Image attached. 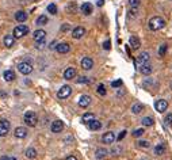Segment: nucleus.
<instances>
[{
    "label": "nucleus",
    "mask_w": 172,
    "mask_h": 160,
    "mask_svg": "<svg viewBox=\"0 0 172 160\" xmlns=\"http://www.w3.org/2000/svg\"><path fill=\"white\" fill-rule=\"evenodd\" d=\"M164 26H165V21H164L161 16H153V18H151V21H149V29H151L152 31L161 30Z\"/></svg>",
    "instance_id": "obj_1"
},
{
    "label": "nucleus",
    "mask_w": 172,
    "mask_h": 160,
    "mask_svg": "<svg viewBox=\"0 0 172 160\" xmlns=\"http://www.w3.org/2000/svg\"><path fill=\"white\" fill-rule=\"evenodd\" d=\"M23 121L26 125L34 128V126H37V124H38V117H37V114L34 111H26L23 115Z\"/></svg>",
    "instance_id": "obj_2"
},
{
    "label": "nucleus",
    "mask_w": 172,
    "mask_h": 160,
    "mask_svg": "<svg viewBox=\"0 0 172 160\" xmlns=\"http://www.w3.org/2000/svg\"><path fill=\"white\" fill-rule=\"evenodd\" d=\"M29 30H30V29H29L27 25H18L14 29L12 35L15 37V38H22V37L29 34Z\"/></svg>",
    "instance_id": "obj_3"
},
{
    "label": "nucleus",
    "mask_w": 172,
    "mask_h": 160,
    "mask_svg": "<svg viewBox=\"0 0 172 160\" xmlns=\"http://www.w3.org/2000/svg\"><path fill=\"white\" fill-rule=\"evenodd\" d=\"M18 71H19L22 75H29V73H31V72H33V65H31V62H29V61L19 62V64H18Z\"/></svg>",
    "instance_id": "obj_4"
},
{
    "label": "nucleus",
    "mask_w": 172,
    "mask_h": 160,
    "mask_svg": "<svg viewBox=\"0 0 172 160\" xmlns=\"http://www.w3.org/2000/svg\"><path fill=\"white\" fill-rule=\"evenodd\" d=\"M70 94H72V87L65 84V85H62V87L58 90L57 96H58L60 99H66V98H69V96H70Z\"/></svg>",
    "instance_id": "obj_5"
},
{
    "label": "nucleus",
    "mask_w": 172,
    "mask_h": 160,
    "mask_svg": "<svg viewBox=\"0 0 172 160\" xmlns=\"http://www.w3.org/2000/svg\"><path fill=\"white\" fill-rule=\"evenodd\" d=\"M11 128V122L8 120H2L0 121V137L7 136V133L10 132Z\"/></svg>",
    "instance_id": "obj_6"
},
{
    "label": "nucleus",
    "mask_w": 172,
    "mask_h": 160,
    "mask_svg": "<svg viewBox=\"0 0 172 160\" xmlns=\"http://www.w3.org/2000/svg\"><path fill=\"white\" fill-rule=\"evenodd\" d=\"M155 109H156V111H159V113H164V111L168 109V102H167L165 99H159V100H156Z\"/></svg>",
    "instance_id": "obj_7"
},
{
    "label": "nucleus",
    "mask_w": 172,
    "mask_h": 160,
    "mask_svg": "<svg viewBox=\"0 0 172 160\" xmlns=\"http://www.w3.org/2000/svg\"><path fill=\"white\" fill-rule=\"evenodd\" d=\"M45 37H46V31L42 30V29H38L33 33V39L35 42H41V41H45Z\"/></svg>",
    "instance_id": "obj_8"
},
{
    "label": "nucleus",
    "mask_w": 172,
    "mask_h": 160,
    "mask_svg": "<svg viewBox=\"0 0 172 160\" xmlns=\"http://www.w3.org/2000/svg\"><path fill=\"white\" fill-rule=\"evenodd\" d=\"M149 60H151V56H149L148 52H143L140 56L137 57V64L138 65H144V64H148Z\"/></svg>",
    "instance_id": "obj_9"
},
{
    "label": "nucleus",
    "mask_w": 172,
    "mask_h": 160,
    "mask_svg": "<svg viewBox=\"0 0 172 160\" xmlns=\"http://www.w3.org/2000/svg\"><path fill=\"white\" fill-rule=\"evenodd\" d=\"M62 129H64V122L60 121V120L54 121L53 124H52V126H50V130H52L53 133H61Z\"/></svg>",
    "instance_id": "obj_10"
},
{
    "label": "nucleus",
    "mask_w": 172,
    "mask_h": 160,
    "mask_svg": "<svg viewBox=\"0 0 172 160\" xmlns=\"http://www.w3.org/2000/svg\"><path fill=\"white\" fill-rule=\"evenodd\" d=\"M14 135L16 139H26V137H27V129L23 128V126H18V128L14 130Z\"/></svg>",
    "instance_id": "obj_11"
},
{
    "label": "nucleus",
    "mask_w": 172,
    "mask_h": 160,
    "mask_svg": "<svg viewBox=\"0 0 172 160\" xmlns=\"http://www.w3.org/2000/svg\"><path fill=\"white\" fill-rule=\"evenodd\" d=\"M56 50H57L60 54H65L70 50V46H69V43H66V42L57 43V45H56Z\"/></svg>",
    "instance_id": "obj_12"
},
{
    "label": "nucleus",
    "mask_w": 172,
    "mask_h": 160,
    "mask_svg": "<svg viewBox=\"0 0 172 160\" xmlns=\"http://www.w3.org/2000/svg\"><path fill=\"white\" fill-rule=\"evenodd\" d=\"M84 34H85V29L81 27V26H77V27H75L73 31H72V37H73L75 39H80Z\"/></svg>",
    "instance_id": "obj_13"
},
{
    "label": "nucleus",
    "mask_w": 172,
    "mask_h": 160,
    "mask_svg": "<svg viewBox=\"0 0 172 160\" xmlns=\"http://www.w3.org/2000/svg\"><path fill=\"white\" fill-rule=\"evenodd\" d=\"M102 141L104 144H113L115 141V133H113V132L104 133V135L102 136Z\"/></svg>",
    "instance_id": "obj_14"
},
{
    "label": "nucleus",
    "mask_w": 172,
    "mask_h": 160,
    "mask_svg": "<svg viewBox=\"0 0 172 160\" xmlns=\"http://www.w3.org/2000/svg\"><path fill=\"white\" fill-rule=\"evenodd\" d=\"M92 66H93V60L91 57H84L81 60V68L83 69L89 71V69H92Z\"/></svg>",
    "instance_id": "obj_15"
},
{
    "label": "nucleus",
    "mask_w": 172,
    "mask_h": 160,
    "mask_svg": "<svg viewBox=\"0 0 172 160\" xmlns=\"http://www.w3.org/2000/svg\"><path fill=\"white\" fill-rule=\"evenodd\" d=\"M129 43H130V46H132L134 50L140 49V46H141V41H140V38H138V37H136V35H132V37H130Z\"/></svg>",
    "instance_id": "obj_16"
},
{
    "label": "nucleus",
    "mask_w": 172,
    "mask_h": 160,
    "mask_svg": "<svg viewBox=\"0 0 172 160\" xmlns=\"http://www.w3.org/2000/svg\"><path fill=\"white\" fill-rule=\"evenodd\" d=\"M89 103H91V96L89 95H81L80 99H79V106L80 107H88Z\"/></svg>",
    "instance_id": "obj_17"
},
{
    "label": "nucleus",
    "mask_w": 172,
    "mask_h": 160,
    "mask_svg": "<svg viewBox=\"0 0 172 160\" xmlns=\"http://www.w3.org/2000/svg\"><path fill=\"white\" fill-rule=\"evenodd\" d=\"M75 76H76V69H75V68L69 66V68L65 69V72H64V79H66V80H72V79H75Z\"/></svg>",
    "instance_id": "obj_18"
},
{
    "label": "nucleus",
    "mask_w": 172,
    "mask_h": 160,
    "mask_svg": "<svg viewBox=\"0 0 172 160\" xmlns=\"http://www.w3.org/2000/svg\"><path fill=\"white\" fill-rule=\"evenodd\" d=\"M3 42H4V46L7 48H12L14 43H15V37L11 35V34H7L4 37V39H3Z\"/></svg>",
    "instance_id": "obj_19"
},
{
    "label": "nucleus",
    "mask_w": 172,
    "mask_h": 160,
    "mask_svg": "<svg viewBox=\"0 0 172 160\" xmlns=\"http://www.w3.org/2000/svg\"><path fill=\"white\" fill-rule=\"evenodd\" d=\"M107 155H108V151L106 149V148H98V149H96V152H95V158L98 159V160L104 159Z\"/></svg>",
    "instance_id": "obj_20"
},
{
    "label": "nucleus",
    "mask_w": 172,
    "mask_h": 160,
    "mask_svg": "<svg viewBox=\"0 0 172 160\" xmlns=\"http://www.w3.org/2000/svg\"><path fill=\"white\" fill-rule=\"evenodd\" d=\"M152 71H153V68H152V65L149 64V62H148V64H144V65L140 66V72L143 73V75H147V76L151 75Z\"/></svg>",
    "instance_id": "obj_21"
},
{
    "label": "nucleus",
    "mask_w": 172,
    "mask_h": 160,
    "mask_svg": "<svg viewBox=\"0 0 172 160\" xmlns=\"http://www.w3.org/2000/svg\"><path fill=\"white\" fill-rule=\"evenodd\" d=\"M81 12H83L84 15H91L92 14V4L91 3H83V6H81Z\"/></svg>",
    "instance_id": "obj_22"
},
{
    "label": "nucleus",
    "mask_w": 172,
    "mask_h": 160,
    "mask_svg": "<svg viewBox=\"0 0 172 160\" xmlns=\"http://www.w3.org/2000/svg\"><path fill=\"white\" fill-rule=\"evenodd\" d=\"M88 128L91 129V130H99L100 128H102V122L98 121V120H92L88 124Z\"/></svg>",
    "instance_id": "obj_23"
},
{
    "label": "nucleus",
    "mask_w": 172,
    "mask_h": 160,
    "mask_svg": "<svg viewBox=\"0 0 172 160\" xmlns=\"http://www.w3.org/2000/svg\"><path fill=\"white\" fill-rule=\"evenodd\" d=\"M153 152H155V155H164V152H165V145L164 144H157L155 148H153Z\"/></svg>",
    "instance_id": "obj_24"
},
{
    "label": "nucleus",
    "mask_w": 172,
    "mask_h": 160,
    "mask_svg": "<svg viewBox=\"0 0 172 160\" xmlns=\"http://www.w3.org/2000/svg\"><path fill=\"white\" fill-rule=\"evenodd\" d=\"M3 77H4L6 81H12V80H15V72H14V71H11V69H8V71H6V72L3 73Z\"/></svg>",
    "instance_id": "obj_25"
},
{
    "label": "nucleus",
    "mask_w": 172,
    "mask_h": 160,
    "mask_svg": "<svg viewBox=\"0 0 172 160\" xmlns=\"http://www.w3.org/2000/svg\"><path fill=\"white\" fill-rule=\"evenodd\" d=\"M15 19L18 22H26L27 21V14H26L25 11H18V12L15 14Z\"/></svg>",
    "instance_id": "obj_26"
},
{
    "label": "nucleus",
    "mask_w": 172,
    "mask_h": 160,
    "mask_svg": "<svg viewBox=\"0 0 172 160\" xmlns=\"http://www.w3.org/2000/svg\"><path fill=\"white\" fill-rule=\"evenodd\" d=\"M25 155H26V158H27V159H35L38 153H37V151L34 149V148H27L26 152H25Z\"/></svg>",
    "instance_id": "obj_27"
},
{
    "label": "nucleus",
    "mask_w": 172,
    "mask_h": 160,
    "mask_svg": "<svg viewBox=\"0 0 172 160\" xmlns=\"http://www.w3.org/2000/svg\"><path fill=\"white\" fill-rule=\"evenodd\" d=\"M144 109L145 107H144L143 103H134V105L132 106V111L134 114H140L141 111H144Z\"/></svg>",
    "instance_id": "obj_28"
},
{
    "label": "nucleus",
    "mask_w": 172,
    "mask_h": 160,
    "mask_svg": "<svg viewBox=\"0 0 172 160\" xmlns=\"http://www.w3.org/2000/svg\"><path fill=\"white\" fill-rule=\"evenodd\" d=\"M92 120H95V115H93L92 113H85L83 115V118H81V121H83L84 124H89Z\"/></svg>",
    "instance_id": "obj_29"
},
{
    "label": "nucleus",
    "mask_w": 172,
    "mask_h": 160,
    "mask_svg": "<svg viewBox=\"0 0 172 160\" xmlns=\"http://www.w3.org/2000/svg\"><path fill=\"white\" fill-rule=\"evenodd\" d=\"M141 122H143V126H147V128H148V126H152L155 121H153L152 117H145V118H143V121H141Z\"/></svg>",
    "instance_id": "obj_30"
},
{
    "label": "nucleus",
    "mask_w": 172,
    "mask_h": 160,
    "mask_svg": "<svg viewBox=\"0 0 172 160\" xmlns=\"http://www.w3.org/2000/svg\"><path fill=\"white\" fill-rule=\"evenodd\" d=\"M48 11H49L52 15H56V14H57V6H56L54 3H50V4L48 6Z\"/></svg>",
    "instance_id": "obj_31"
},
{
    "label": "nucleus",
    "mask_w": 172,
    "mask_h": 160,
    "mask_svg": "<svg viewBox=\"0 0 172 160\" xmlns=\"http://www.w3.org/2000/svg\"><path fill=\"white\" fill-rule=\"evenodd\" d=\"M165 53H167V43H163V45L159 48V56L160 57H164Z\"/></svg>",
    "instance_id": "obj_32"
},
{
    "label": "nucleus",
    "mask_w": 172,
    "mask_h": 160,
    "mask_svg": "<svg viewBox=\"0 0 172 160\" xmlns=\"http://www.w3.org/2000/svg\"><path fill=\"white\" fill-rule=\"evenodd\" d=\"M48 23V16L46 15H41L37 19V25H46Z\"/></svg>",
    "instance_id": "obj_33"
},
{
    "label": "nucleus",
    "mask_w": 172,
    "mask_h": 160,
    "mask_svg": "<svg viewBox=\"0 0 172 160\" xmlns=\"http://www.w3.org/2000/svg\"><path fill=\"white\" fill-rule=\"evenodd\" d=\"M96 91H98V94L99 95H102V96H104V95H106V87H104V84H99L98 85V90H96Z\"/></svg>",
    "instance_id": "obj_34"
},
{
    "label": "nucleus",
    "mask_w": 172,
    "mask_h": 160,
    "mask_svg": "<svg viewBox=\"0 0 172 160\" xmlns=\"http://www.w3.org/2000/svg\"><path fill=\"white\" fill-rule=\"evenodd\" d=\"M144 133H145L144 128H140V129H136V130H134V132H133V136H134V137H141V136L144 135Z\"/></svg>",
    "instance_id": "obj_35"
},
{
    "label": "nucleus",
    "mask_w": 172,
    "mask_h": 160,
    "mask_svg": "<svg viewBox=\"0 0 172 160\" xmlns=\"http://www.w3.org/2000/svg\"><path fill=\"white\" fill-rule=\"evenodd\" d=\"M140 3H141V0H129V4H130V7H133V8H138Z\"/></svg>",
    "instance_id": "obj_36"
},
{
    "label": "nucleus",
    "mask_w": 172,
    "mask_h": 160,
    "mask_svg": "<svg viewBox=\"0 0 172 160\" xmlns=\"http://www.w3.org/2000/svg\"><path fill=\"white\" fill-rule=\"evenodd\" d=\"M164 124L167 126H172V114H168L165 117V120H164Z\"/></svg>",
    "instance_id": "obj_37"
},
{
    "label": "nucleus",
    "mask_w": 172,
    "mask_h": 160,
    "mask_svg": "<svg viewBox=\"0 0 172 160\" xmlns=\"http://www.w3.org/2000/svg\"><path fill=\"white\" fill-rule=\"evenodd\" d=\"M138 147H141V148H149L151 147V143L149 141H138Z\"/></svg>",
    "instance_id": "obj_38"
},
{
    "label": "nucleus",
    "mask_w": 172,
    "mask_h": 160,
    "mask_svg": "<svg viewBox=\"0 0 172 160\" xmlns=\"http://www.w3.org/2000/svg\"><path fill=\"white\" fill-rule=\"evenodd\" d=\"M77 83H89V80H88V77H85V76H81V77H79V79H77Z\"/></svg>",
    "instance_id": "obj_39"
},
{
    "label": "nucleus",
    "mask_w": 172,
    "mask_h": 160,
    "mask_svg": "<svg viewBox=\"0 0 172 160\" xmlns=\"http://www.w3.org/2000/svg\"><path fill=\"white\" fill-rule=\"evenodd\" d=\"M136 15H137V8L132 7V10L129 11V18H136Z\"/></svg>",
    "instance_id": "obj_40"
},
{
    "label": "nucleus",
    "mask_w": 172,
    "mask_h": 160,
    "mask_svg": "<svg viewBox=\"0 0 172 160\" xmlns=\"http://www.w3.org/2000/svg\"><path fill=\"white\" fill-rule=\"evenodd\" d=\"M111 85H113L114 88L121 87V85H122V80H121V79H119V80H115V81H113V83H111Z\"/></svg>",
    "instance_id": "obj_41"
},
{
    "label": "nucleus",
    "mask_w": 172,
    "mask_h": 160,
    "mask_svg": "<svg viewBox=\"0 0 172 160\" xmlns=\"http://www.w3.org/2000/svg\"><path fill=\"white\" fill-rule=\"evenodd\" d=\"M126 133H128V132H126V130H122V132H121V133H119V135H118V137H117V140H118V141H121V140H123V137H125V136H126Z\"/></svg>",
    "instance_id": "obj_42"
},
{
    "label": "nucleus",
    "mask_w": 172,
    "mask_h": 160,
    "mask_svg": "<svg viewBox=\"0 0 172 160\" xmlns=\"http://www.w3.org/2000/svg\"><path fill=\"white\" fill-rule=\"evenodd\" d=\"M103 48H104V49H106V50H108V49H110V48H111V42H110V41H106V42H104L103 43Z\"/></svg>",
    "instance_id": "obj_43"
},
{
    "label": "nucleus",
    "mask_w": 172,
    "mask_h": 160,
    "mask_svg": "<svg viewBox=\"0 0 172 160\" xmlns=\"http://www.w3.org/2000/svg\"><path fill=\"white\" fill-rule=\"evenodd\" d=\"M119 152H121V148H114V149L113 151H111V153H113L114 156H118V153H119Z\"/></svg>",
    "instance_id": "obj_44"
},
{
    "label": "nucleus",
    "mask_w": 172,
    "mask_h": 160,
    "mask_svg": "<svg viewBox=\"0 0 172 160\" xmlns=\"http://www.w3.org/2000/svg\"><path fill=\"white\" fill-rule=\"evenodd\" d=\"M61 30H62V31H68V30H69V25H64Z\"/></svg>",
    "instance_id": "obj_45"
},
{
    "label": "nucleus",
    "mask_w": 172,
    "mask_h": 160,
    "mask_svg": "<svg viewBox=\"0 0 172 160\" xmlns=\"http://www.w3.org/2000/svg\"><path fill=\"white\" fill-rule=\"evenodd\" d=\"M65 160H77V158H76V156H73V155H70V156H68V158H66Z\"/></svg>",
    "instance_id": "obj_46"
},
{
    "label": "nucleus",
    "mask_w": 172,
    "mask_h": 160,
    "mask_svg": "<svg viewBox=\"0 0 172 160\" xmlns=\"http://www.w3.org/2000/svg\"><path fill=\"white\" fill-rule=\"evenodd\" d=\"M103 4H104V0H99V2H98V6L99 7H102Z\"/></svg>",
    "instance_id": "obj_47"
},
{
    "label": "nucleus",
    "mask_w": 172,
    "mask_h": 160,
    "mask_svg": "<svg viewBox=\"0 0 172 160\" xmlns=\"http://www.w3.org/2000/svg\"><path fill=\"white\" fill-rule=\"evenodd\" d=\"M8 160H18V159L14 158V156H8Z\"/></svg>",
    "instance_id": "obj_48"
},
{
    "label": "nucleus",
    "mask_w": 172,
    "mask_h": 160,
    "mask_svg": "<svg viewBox=\"0 0 172 160\" xmlns=\"http://www.w3.org/2000/svg\"><path fill=\"white\" fill-rule=\"evenodd\" d=\"M0 160H8V158H7V156H2V158H0Z\"/></svg>",
    "instance_id": "obj_49"
},
{
    "label": "nucleus",
    "mask_w": 172,
    "mask_h": 160,
    "mask_svg": "<svg viewBox=\"0 0 172 160\" xmlns=\"http://www.w3.org/2000/svg\"><path fill=\"white\" fill-rule=\"evenodd\" d=\"M171 90H172V81H171Z\"/></svg>",
    "instance_id": "obj_50"
}]
</instances>
